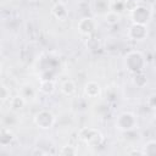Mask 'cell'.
<instances>
[{
	"label": "cell",
	"mask_w": 156,
	"mask_h": 156,
	"mask_svg": "<svg viewBox=\"0 0 156 156\" xmlns=\"http://www.w3.org/2000/svg\"><path fill=\"white\" fill-rule=\"evenodd\" d=\"M124 66L132 74H134L145 69L146 60L140 51H130L124 57Z\"/></svg>",
	"instance_id": "cell-1"
},
{
	"label": "cell",
	"mask_w": 156,
	"mask_h": 156,
	"mask_svg": "<svg viewBox=\"0 0 156 156\" xmlns=\"http://www.w3.org/2000/svg\"><path fill=\"white\" fill-rule=\"evenodd\" d=\"M79 139L82 141H84L85 144L90 145V146H100L104 143V135L101 134L100 130L95 129V128H82L79 130Z\"/></svg>",
	"instance_id": "cell-2"
},
{
	"label": "cell",
	"mask_w": 156,
	"mask_h": 156,
	"mask_svg": "<svg viewBox=\"0 0 156 156\" xmlns=\"http://www.w3.org/2000/svg\"><path fill=\"white\" fill-rule=\"evenodd\" d=\"M117 129L122 132H130L136 127V117L132 112H122L116 119Z\"/></svg>",
	"instance_id": "cell-3"
},
{
	"label": "cell",
	"mask_w": 156,
	"mask_h": 156,
	"mask_svg": "<svg viewBox=\"0 0 156 156\" xmlns=\"http://www.w3.org/2000/svg\"><path fill=\"white\" fill-rule=\"evenodd\" d=\"M34 123L40 129H49L55 123V116L49 110H40L34 116Z\"/></svg>",
	"instance_id": "cell-4"
},
{
	"label": "cell",
	"mask_w": 156,
	"mask_h": 156,
	"mask_svg": "<svg viewBox=\"0 0 156 156\" xmlns=\"http://www.w3.org/2000/svg\"><path fill=\"white\" fill-rule=\"evenodd\" d=\"M152 11L151 9L144 6V5H138L132 12H130V18L133 23H139V24H147V22L151 20Z\"/></svg>",
	"instance_id": "cell-5"
},
{
	"label": "cell",
	"mask_w": 156,
	"mask_h": 156,
	"mask_svg": "<svg viewBox=\"0 0 156 156\" xmlns=\"http://www.w3.org/2000/svg\"><path fill=\"white\" fill-rule=\"evenodd\" d=\"M147 37V27L146 24H139V23H133L128 28V38L135 41H141L146 39Z\"/></svg>",
	"instance_id": "cell-6"
},
{
	"label": "cell",
	"mask_w": 156,
	"mask_h": 156,
	"mask_svg": "<svg viewBox=\"0 0 156 156\" xmlns=\"http://www.w3.org/2000/svg\"><path fill=\"white\" fill-rule=\"evenodd\" d=\"M77 28H78V30H79L80 34H83V35H90L96 29V22L91 17H83V18L79 20Z\"/></svg>",
	"instance_id": "cell-7"
},
{
	"label": "cell",
	"mask_w": 156,
	"mask_h": 156,
	"mask_svg": "<svg viewBox=\"0 0 156 156\" xmlns=\"http://www.w3.org/2000/svg\"><path fill=\"white\" fill-rule=\"evenodd\" d=\"M52 16L58 21H65L68 17V10L67 6L63 2H56L51 9Z\"/></svg>",
	"instance_id": "cell-8"
},
{
	"label": "cell",
	"mask_w": 156,
	"mask_h": 156,
	"mask_svg": "<svg viewBox=\"0 0 156 156\" xmlns=\"http://www.w3.org/2000/svg\"><path fill=\"white\" fill-rule=\"evenodd\" d=\"M84 94L88 98H98L101 94V87L98 82L90 80L84 85Z\"/></svg>",
	"instance_id": "cell-9"
},
{
	"label": "cell",
	"mask_w": 156,
	"mask_h": 156,
	"mask_svg": "<svg viewBox=\"0 0 156 156\" xmlns=\"http://www.w3.org/2000/svg\"><path fill=\"white\" fill-rule=\"evenodd\" d=\"M15 139V134L6 127H2L0 130V145L1 146H7L10 145Z\"/></svg>",
	"instance_id": "cell-10"
},
{
	"label": "cell",
	"mask_w": 156,
	"mask_h": 156,
	"mask_svg": "<svg viewBox=\"0 0 156 156\" xmlns=\"http://www.w3.org/2000/svg\"><path fill=\"white\" fill-rule=\"evenodd\" d=\"M56 89L55 82L52 79H41L40 85H39V90L45 94V95H51Z\"/></svg>",
	"instance_id": "cell-11"
},
{
	"label": "cell",
	"mask_w": 156,
	"mask_h": 156,
	"mask_svg": "<svg viewBox=\"0 0 156 156\" xmlns=\"http://www.w3.org/2000/svg\"><path fill=\"white\" fill-rule=\"evenodd\" d=\"M77 90V87H76V83L71 79L68 80H65L61 85V91L66 95V96H72Z\"/></svg>",
	"instance_id": "cell-12"
},
{
	"label": "cell",
	"mask_w": 156,
	"mask_h": 156,
	"mask_svg": "<svg viewBox=\"0 0 156 156\" xmlns=\"http://www.w3.org/2000/svg\"><path fill=\"white\" fill-rule=\"evenodd\" d=\"M26 105V99L20 94V95H16L13 98H11L10 100V107L13 110V111H18V110H22Z\"/></svg>",
	"instance_id": "cell-13"
},
{
	"label": "cell",
	"mask_w": 156,
	"mask_h": 156,
	"mask_svg": "<svg viewBox=\"0 0 156 156\" xmlns=\"http://www.w3.org/2000/svg\"><path fill=\"white\" fill-rule=\"evenodd\" d=\"M133 83H134V85H136V88H144L147 84V78H146V74L144 73V71L133 74Z\"/></svg>",
	"instance_id": "cell-14"
},
{
	"label": "cell",
	"mask_w": 156,
	"mask_h": 156,
	"mask_svg": "<svg viewBox=\"0 0 156 156\" xmlns=\"http://www.w3.org/2000/svg\"><path fill=\"white\" fill-rule=\"evenodd\" d=\"M121 21V15L119 12H116V11H108L106 15H105V22L110 26H115L117 24L118 22Z\"/></svg>",
	"instance_id": "cell-15"
},
{
	"label": "cell",
	"mask_w": 156,
	"mask_h": 156,
	"mask_svg": "<svg viewBox=\"0 0 156 156\" xmlns=\"http://www.w3.org/2000/svg\"><path fill=\"white\" fill-rule=\"evenodd\" d=\"M21 95L26 99V100H33L35 98V90L33 88V85L30 84H24L21 88Z\"/></svg>",
	"instance_id": "cell-16"
},
{
	"label": "cell",
	"mask_w": 156,
	"mask_h": 156,
	"mask_svg": "<svg viewBox=\"0 0 156 156\" xmlns=\"http://www.w3.org/2000/svg\"><path fill=\"white\" fill-rule=\"evenodd\" d=\"M144 155L146 156H156V140H150L144 145Z\"/></svg>",
	"instance_id": "cell-17"
},
{
	"label": "cell",
	"mask_w": 156,
	"mask_h": 156,
	"mask_svg": "<svg viewBox=\"0 0 156 156\" xmlns=\"http://www.w3.org/2000/svg\"><path fill=\"white\" fill-rule=\"evenodd\" d=\"M58 154L62 155V156H74V155L78 154V150L72 145H65V146L61 147Z\"/></svg>",
	"instance_id": "cell-18"
},
{
	"label": "cell",
	"mask_w": 156,
	"mask_h": 156,
	"mask_svg": "<svg viewBox=\"0 0 156 156\" xmlns=\"http://www.w3.org/2000/svg\"><path fill=\"white\" fill-rule=\"evenodd\" d=\"M10 98H11V91H10V89L6 87V85H1V89H0V100H1V102H5L6 100H10Z\"/></svg>",
	"instance_id": "cell-19"
},
{
	"label": "cell",
	"mask_w": 156,
	"mask_h": 156,
	"mask_svg": "<svg viewBox=\"0 0 156 156\" xmlns=\"http://www.w3.org/2000/svg\"><path fill=\"white\" fill-rule=\"evenodd\" d=\"M136 6H138V4H136L135 0H126V1H124V7H126L129 12H132Z\"/></svg>",
	"instance_id": "cell-20"
},
{
	"label": "cell",
	"mask_w": 156,
	"mask_h": 156,
	"mask_svg": "<svg viewBox=\"0 0 156 156\" xmlns=\"http://www.w3.org/2000/svg\"><path fill=\"white\" fill-rule=\"evenodd\" d=\"M146 104H147V106L150 107V108H155L156 107V95L154 94V95H150L149 98H147V101H146Z\"/></svg>",
	"instance_id": "cell-21"
},
{
	"label": "cell",
	"mask_w": 156,
	"mask_h": 156,
	"mask_svg": "<svg viewBox=\"0 0 156 156\" xmlns=\"http://www.w3.org/2000/svg\"><path fill=\"white\" fill-rule=\"evenodd\" d=\"M32 155H34V156H37V155H46V151H44V150H41V149L37 147V149L32 152Z\"/></svg>",
	"instance_id": "cell-22"
},
{
	"label": "cell",
	"mask_w": 156,
	"mask_h": 156,
	"mask_svg": "<svg viewBox=\"0 0 156 156\" xmlns=\"http://www.w3.org/2000/svg\"><path fill=\"white\" fill-rule=\"evenodd\" d=\"M129 155H144V151L143 150H136V149H133V150H129L128 151Z\"/></svg>",
	"instance_id": "cell-23"
},
{
	"label": "cell",
	"mask_w": 156,
	"mask_h": 156,
	"mask_svg": "<svg viewBox=\"0 0 156 156\" xmlns=\"http://www.w3.org/2000/svg\"><path fill=\"white\" fill-rule=\"evenodd\" d=\"M151 11L156 13V0H155V1L152 2V5H151Z\"/></svg>",
	"instance_id": "cell-24"
},
{
	"label": "cell",
	"mask_w": 156,
	"mask_h": 156,
	"mask_svg": "<svg viewBox=\"0 0 156 156\" xmlns=\"http://www.w3.org/2000/svg\"><path fill=\"white\" fill-rule=\"evenodd\" d=\"M154 111H155V116H156V107H155V108H154Z\"/></svg>",
	"instance_id": "cell-25"
}]
</instances>
